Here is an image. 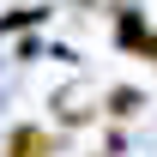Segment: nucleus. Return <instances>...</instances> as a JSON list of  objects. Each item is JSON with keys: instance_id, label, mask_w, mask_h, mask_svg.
<instances>
[{"instance_id": "f257e3e1", "label": "nucleus", "mask_w": 157, "mask_h": 157, "mask_svg": "<svg viewBox=\"0 0 157 157\" xmlns=\"http://www.w3.org/2000/svg\"><path fill=\"white\" fill-rule=\"evenodd\" d=\"M42 151H48V139H42V133H18L6 157H42Z\"/></svg>"}]
</instances>
